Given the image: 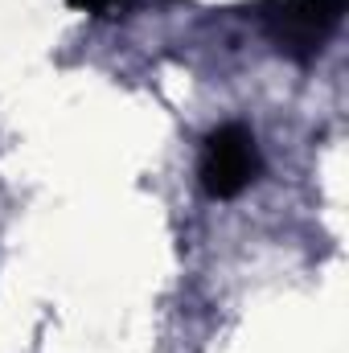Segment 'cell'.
<instances>
[{"mask_svg": "<svg viewBox=\"0 0 349 353\" xmlns=\"http://www.w3.org/2000/svg\"><path fill=\"white\" fill-rule=\"evenodd\" d=\"M70 4L90 12V17H123L136 0H70Z\"/></svg>", "mask_w": 349, "mask_h": 353, "instance_id": "3957f363", "label": "cell"}, {"mask_svg": "<svg viewBox=\"0 0 349 353\" xmlns=\"http://www.w3.org/2000/svg\"><path fill=\"white\" fill-rule=\"evenodd\" d=\"M201 189L218 201L239 197L255 176H259V144L251 136V128L243 123H222L210 132L206 148H201Z\"/></svg>", "mask_w": 349, "mask_h": 353, "instance_id": "7a4b0ae2", "label": "cell"}, {"mask_svg": "<svg viewBox=\"0 0 349 353\" xmlns=\"http://www.w3.org/2000/svg\"><path fill=\"white\" fill-rule=\"evenodd\" d=\"M341 12L346 0H271L259 8V21L279 54L308 62L325 50V41L341 25Z\"/></svg>", "mask_w": 349, "mask_h": 353, "instance_id": "6da1fadb", "label": "cell"}]
</instances>
